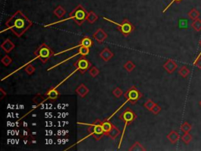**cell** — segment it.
I'll return each mask as SVG.
<instances>
[{
	"instance_id": "14",
	"label": "cell",
	"mask_w": 201,
	"mask_h": 151,
	"mask_svg": "<svg viewBox=\"0 0 201 151\" xmlns=\"http://www.w3.org/2000/svg\"><path fill=\"white\" fill-rule=\"evenodd\" d=\"M99 55H100V57H101L105 62H109L112 57H113L114 54H113V53H112L109 48H105L100 51Z\"/></svg>"
},
{
	"instance_id": "41",
	"label": "cell",
	"mask_w": 201,
	"mask_h": 151,
	"mask_svg": "<svg viewBox=\"0 0 201 151\" xmlns=\"http://www.w3.org/2000/svg\"><path fill=\"white\" fill-rule=\"evenodd\" d=\"M199 44H200V46H201V40H200V42H199Z\"/></svg>"
},
{
	"instance_id": "20",
	"label": "cell",
	"mask_w": 201,
	"mask_h": 151,
	"mask_svg": "<svg viewBox=\"0 0 201 151\" xmlns=\"http://www.w3.org/2000/svg\"><path fill=\"white\" fill-rule=\"evenodd\" d=\"M112 127V124L109 121V120L107 119L105 120V121H102V128H103V130H104L105 135H107V134L111 130Z\"/></svg>"
},
{
	"instance_id": "7",
	"label": "cell",
	"mask_w": 201,
	"mask_h": 151,
	"mask_svg": "<svg viewBox=\"0 0 201 151\" xmlns=\"http://www.w3.org/2000/svg\"><path fill=\"white\" fill-rule=\"evenodd\" d=\"M103 19H105V20L107 21L111 22V23L116 25V26L118 27V29H119V31H120L121 33H122L123 35H125V36H127V35H129L130 34H131V32H134V26L131 23V22L127 20V19H124V20L120 24L117 23V22L113 21H112L111 19L107 18V17H103Z\"/></svg>"
},
{
	"instance_id": "32",
	"label": "cell",
	"mask_w": 201,
	"mask_h": 151,
	"mask_svg": "<svg viewBox=\"0 0 201 151\" xmlns=\"http://www.w3.org/2000/svg\"><path fill=\"white\" fill-rule=\"evenodd\" d=\"M123 92L122 89L119 88V87H116V88L112 91V94L116 98H119L123 95Z\"/></svg>"
},
{
	"instance_id": "26",
	"label": "cell",
	"mask_w": 201,
	"mask_h": 151,
	"mask_svg": "<svg viewBox=\"0 0 201 151\" xmlns=\"http://www.w3.org/2000/svg\"><path fill=\"white\" fill-rule=\"evenodd\" d=\"M135 67H136L135 64H134V62H131V61H128V62H126L125 64H124V66H123L124 69H125L127 71V72H132V71L134 70V69H135Z\"/></svg>"
},
{
	"instance_id": "35",
	"label": "cell",
	"mask_w": 201,
	"mask_h": 151,
	"mask_svg": "<svg viewBox=\"0 0 201 151\" xmlns=\"http://www.w3.org/2000/svg\"><path fill=\"white\" fill-rule=\"evenodd\" d=\"M160 111H161V107H160V106H159V105L156 104V105H155L154 107L153 108V109L151 110V112H153V113L154 115H157V114H159V112H160Z\"/></svg>"
},
{
	"instance_id": "15",
	"label": "cell",
	"mask_w": 201,
	"mask_h": 151,
	"mask_svg": "<svg viewBox=\"0 0 201 151\" xmlns=\"http://www.w3.org/2000/svg\"><path fill=\"white\" fill-rule=\"evenodd\" d=\"M167 138H168V140H169L172 144H175V143L179 140L180 135L176 131H171V132L167 135Z\"/></svg>"
},
{
	"instance_id": "36",
	"label": "cell",
	"mask_w": 201,
	"mask_h": 151,
	"mask_svg": "<svg viewBox=\"0 0 201 151\" xmlns=\"http://www.w3.org/2000/svg\"><path fill=\"white\" fill-rule=\"evenodd\" d=\"M193 66L197 67L198 69H201V57H199V58L198 59H196V60L194 61V62H193Z\"/></svg>"
},
{
	"instance_id": "18",
	"label": "cell",
	"mask_w": 201,
	"mask_h": 151,
	"mask_svg": "<svg viewBox=\"0 0 201 151\" xmlns=\"http://www.w3.org/2000/svg\"><path fill=\"white\" fill-rule=\"evenodd\" d=\"M54 15L57 16L58 18H61L65 16V14H66V10H65V8L61 6H58L55 10H54Z\"/></svg>"
},
{
	"instance_id": "9",
	"label": "cell",
	"mask_w": 201,
	"mask_h": 151,
	"mask_svg": "<svg viewBox=\"0 0 201 151\" xmlns=\"http://www.w3.org/2000/svg\"><path fill=\"white\" fill-rule=\"evenodd\" d=\"M91 66V63L85 57H81L74 64V67L79 69L80 73L83 74Z\"/></svg>"
},
{
	"instance_id": "21",
	"label": "cell",
	"mask_w": 201,
	"mask_h": 151,
	"mask_svg": "<svg viewBox=\"0 0 201 151\" xmlns=\"http://www.w3.org/2000/svg\"><path fill=\"white\" fill-rule=\"evenodd\" d=\"M199 15H200V13H199L196 8H193L190 12H189V13H188V17H190L191 20H193V21L199 18Z\"/></svg>"
},
{
	"instance_id": "39",
	"label": "cell",
	"mask_w": 201,
	"mask_h": 151,
	"mask_svg": "<svg viewBox=\"0 0 201 151\" xmlns=\"http://www.w3.org/2000/svg\"><path fill=\"white\" fill-rule=\"evenodd\" d=\"M0 92H1V99H2L6 95H7V92H5L2 88H1V89H0Z\"/></svg>"
},
{
	"instance_id": "17",
	"label": "cell",
	"mask_w": 201,
	"mask_h": 151,
	"mask_svg": "<svg viewBox=\"0 0 201 151\" xmlns=\"http://www.w3.org/2000/svg\"><path fill=\"white\" fill-rule=\"evenodd\" d=\"M119 134H120V131H119V128H118L116 126H115L114 124H112V128H111L110 131H109L107 135L109 136L112 140H116V138L119 135Z\"/></svg>"
},
{
	"instance_id": "6",
	"label": "cell",
	"mask_w": 201,
	"mask_h": 151,
	"mask_svg": "<svg viewBox=\"0 0 201 151\" xmlns=\"http://www.w3.org/2000/svg\"><path fill=\"white\" fill-rule=\"evenodd\" d=\"M136 117H137V116H136L135 112H133V111L131 110V109H129V108L126 109V110H124L122 114L119 116V118H120L121 120H123V121L124 122V128H123V131L122 135H121L120 141H119V148H120L121 144H122L124 134H125L126 128L127 127L128 124H130L131 122H133V121L136 119Z\"/></svg>"
},
{
	"instance_id": "1",
	"label": "cell",
	"mask_w": 201,
	"mask_h": 151,
	"mask_svg": "<svg viewBox=\"0 0 201 151\" xmlns=\"http://www.w3.org/2000/svg\"><path fill=\"white\" fill-rule=\"evenodd\" d=\"M32 22L20 10H17L6 22L7 29L11 30L17 36L20 37L32 26Z\"/></svg>"
},
{
	"instance_id": "19",
	"label": "cell",
	"mask_w": 201,
	"mask_h": 151,
	"mask_svg": "<svg viewBox=\"0 0 201 151\" xmlns=\"http://www.w3.org/2000/svg\"><path fill=\"white\" fill-rule=\"evenodd\" d=\"M98 20V16L94 13V11H90L87 14V21L89 22L90 24H94V22H96Z\"/></svg>"
},
{
	"instance_id": "30",
	"label": "cell",
	"mask_w": 201,
	"mask_h": 151,
	"mask_svg": "<svg viewBox=\"0 0 201 151\" xmlns=\"http://www.w3.org/2000/svg\"><path fill=\"white\" fill-rule=\"evenodd\" d=\"M155 105H156V103H155L153 100L149 99V100H147L145 102V103L144 104V106L145 108H146V109H148V110L151 111L152 109H153V108L155 106Z\"/></svg>"
},
{
	"instance_id": "38",
	"label": "cell",
	"mask_w": 201,
	"mask_h": 151,
	"mask_svg": "<svg viewBox=\"0 0 201 151\" xmlns=\"http://www.w3.org/2000/svg\"><path fill=\"white\" fill-rule=\"evenodd\" d=\"M179 25L181 29H186V28H187V21H185L184 19H183V20H180Z\"/></svg>"
},
{
	"instance_id": "31",
	"label": "cell",
	"mask_w": 201,
	"mask_h": 151,
	"mask_svg": "<svg viewBox=\"0 0 201 151\" xmlns=\"http://www.w3.org/2000/svg\"><path fill=\"white\" fill-rule=\"evenodd\" d=\"M1 62H2V64H3L5 66H9L10 64H11L12 58L9 55H6L1 59Z\"/></svg>"
},
{
	"instance_id": "29",
	"label": "cell",
	"mask_w": 201,
	"mask_h": 151,
	"mask_svg": "<svg viewBox=\"0 0 201 151\" xmlns=\"http://www.w3.org/2000/svg\"><path fill=\"white\" fill-rule=\"evenodd\" d=\"M81 43H82L83 46L88 47V48H90V47L92 46V40H91V39L90 37H84L83 39H82V41H81Z\"/></svg>"
},
{
	"instance_id": "23",
	"label": "cell",
	"mask_w": 201,
	"mask_h": 151,
	"mask_svg": "<svg viewBox=\"0 0 201 151\" xmlns=\"http://www.w3.org/2000/svg\"><path fill=\"white\" fill-rule=\"evenodd\" d=\"M44 102H46V98L42 94H36V95L33 98V103L36 105L37 107L40 106Z\"/></svg>"
},
{
	"instance_id": "3",
	"label": "cell",
	"mask_w": 201,
	"mask_h": 151,
	"mask_svg": "<svg viewBox=\"0 0 201 151\" xmlns=\"http://www.w3.org/2000/svg\"><path fill=\"white\" fill-rule=\"evenodd\" d=\"M34 54H35V57H34L33 59H32L30 62H27V63H26L25 66H21V67H20L19 69H17V70H16V72H17L18 70L21 69L22 68L25 67V66H27V65H29V64H31V62H33V61H35V59H40V60L42 61V62L46 63V62L49 60V58H50V57H51L52 56L54 55V51H53V50H51V49H50V47H49L45 43H42V45L39 46V48L37 49L35 51H34Z\"/></svg>"
},
{
	"instance_id": "8",
	"label": "cell",
	"mask_w": 201,
	"mask_h": 151,
	"mask_svg": "<svg viewBox=\"0 0 201 151\" xmlns=\"http://www.w3.org/2000/svg\"><path fill=\"white\" fill-rule=\"evenodd\" d=\"M89 53H90V48H88V47H84V46H81V47H79V50H78V52L76 53V54H73V55L71 56V57H69V58L65 59V60H64V61H62V62H59L58 64L55 65V66H52V67L49 68V69H47V71L52 70L53 69H54V68H56V67H57V66H60V65H61V64H64L65 62H68V61H69V60H70V59H72V58H73V57H76V56H78V55H82V56H83V57H85V56L88 55V54H89Z\"/></svg>"
},
{
	"instance_id": "2",
	"label": "cell",
	"mask_w": 201,
	"mask_h": 151,
	"mask_svg": "<svg viewBox=\"0 0 201 151\" xmlns=\"http://www.w3.org/2000/svg\"><path fill=\"white\" fill-rule=\"evenodd\" d=\"M88 13L87 12V10L84 9V7L82 5H78L77 7H75L73 10L70 13L69 17L68 18L65 19V20L59 21L54 22V23L50 24V25H45V27H48V26H52V25H56V24L60 23V22L72 20L73 19L74 22L77 24L78 25H82L83 24V22L87 20V17Z\"/></svg>"
},
{
	"instance_id": "12",
	"label": "cell",
	"mask_w": 201,
	"mask_h": 151,
	"mask_svg": "<svg viewBox=\"0 0 201 151\" xmlns=\"http://www.w3.org/2000/svg\"><path fill=\"white\" fill-rule=\"evenodd\" d=\"M45 96H46V101L49 100V99H50V100H55V99L58 98H59V96H60V93H59V91H57L56 88L52 87L51 89H50L48 91H47V94H45Z\"/></svg>"
},
{
	"instance_id": "5",
	"label": "cell",
	"mask_w": 201,
	"mask_h": 151,
	"mask_svg": "<svg viewBox=\"0 0 201 151\" xmlns=\"http://www.w3.org/2000/svg\"><path fill=\"white\" fill-rule=\"evenodd\" d=\"M87 130L90 133L88 136H93L94 140L97 141L100 140L102 136L105 135L104 130L102 128V121H100V120H96L94 124H89Z\"/></svg>"
},
{
	"instance_id": "24",
	"label": "cell",
	"mask_w": 201,
	"mask_h": 151,
	"mask_svg": "<svg viewBox=\"0 0 201 151\" xmlns=\"http://www.w3.org/2000/svg\"><path fill=\"white\" fill-rule=\"evenodd\" d=\"M178 74L181 76V77L186 78L190 74V70L185 66H183L178 70Z\"/></svg>"
},
{
	"instance_id": "11",
	"label": "cell",
	"mask_w": 201,
	"mask_h": 151,
	"mask_svg": "<svg viewBox=\"0 0 201 151\" xmlns=\"http://www.w3.org/2000/svg\"><path fill=\"white\" fill-rule=\"evenodd\" d=\"M93 37L98 43H102L108 38V35L102 29H98L93 35Z\"/></svg>"
},
{
	"instance_id": "34",
	"label": "cell",
	"mask_w": 201,
	"mask_h": 151,
	"mask_svg": "<svg viewBox=\"0 0 201 151\" xmlns=\"http://www.w3.org/2000/svg\"><path fill=\"white\" fill-rule=\"evenodd\" d=\"M89 73L92 77H96L100 73V71H99V69L97 67H92L89 70Z\"/></svg>"
},
{
	"instance_id": "28",
	"label": "cell",
	"mask_w": 201,
	"mask_h": 151,
	"mask_svg": "<svg viewBox=\"0 0 201 151\" xmlns=\"http://www.w3.org/2000/svg\"><path fill=\"white\" fill-rule=\"evenodd\" d=\"M192 140H193V137H192L191 135L190 134V132L185 133V134L181 136V140H182L183 143H185V144H189V143L192 141Z\"/></svg>"
},
{
	"instance_id": "25",
	"label": "cell",
	"mask_w": 201,
	"mask_h": 151,
	"mask_svg": "<svg viewBox=\"0 0 201 151\" xmlns=\"http://www.w3.org/2000/svg\"><path fill=\"white\" fill-rule=\"evenodd\" d=\"M192 27L196 32H200L201 31V20L199 18L196 19L193 21L192 23Z\"/></svg>"
},
{
	"instance_id": "22",
	"label": "cell",
	"mask_w": 201,
	"mask_h": 151,
	"mask_svg": "<svg viewBox=\"0 0 201 151\" xmlns=\"http://www.w3.org/2000/svg\"><path fill=\"white\" fill-rule=\"evenodd\" d=\"M130 151H145L146 149L139 143V142H135L134 144L131 146L129 149Z\"/></svg>"
},
{
	"instance_id": "33",
	"label": "cell",
	"mask_w": 201,
	"mask_h": 151,
	"mask_svg": "<svg viewBox=\"0 0 201 151\" xmlns=\"http://www.w3.org/2000/svg\"><path fill=\"white\" fill-rule=\"evenodd\" d=\"M25 70V72H26V73H28L29 75H32V74H33L34 72H35V68L33 66H32L31 64H29L26 66Z\"/></svg>"
},
{
	"instance_id": "4",
	"label": "cell",
	"mask_w": 201,
	"mask_h": 151,
	"mask_svg": "<svg viewBox=\"0 0 201 151\" xmlns=\"http://www.w3.org/2000/svg\"><path fill=\"white\" fill-rule=\"evenodd\" d=\"M124 98H125V99L127 101H126V102L123 103V104L121 105V106H119V107L118 108V109H116V110L115 111V112H113V113H112V114L111 115L110 117H109V119H108V120L111 119V118H112V117L114 116V115L116 114V112H117L119 110V109H121L124 106H125L126 103H130L131 104H132V105L135 104V103H137V101L140 100V99H141V98H142V94H141V92L139 91V90L137 89V87H134V86H133L132 87H131L130 89H128V91H127V92H126L125 94H124Z\"/></svg>"
},
{
	"instance_id": "10",
	"label": "cell",
	"mask_w": 201,
	"mask_h": 151,
	"mask_svg": "<svg viewBox=\"0 0 201 151\" xmlns=\"http://www.w3.org/2000/svg\"><path fill=\"white\" fill-rule=\"evenodd\" d=\"M163 69L168 72V73L171 74L174 72L178 68V65L174 61H173L172 59H168L166 62H165L163 66Z\"/></svg>"
},
{
	"instance_id": "40",
	"label": "cell",
	"mask_w": 201,
	"mask_h": 151,
	"mask_svg": "<svg viewBox=\"0 0 201 151\" xmlns=\"http://www.w3.org/2000/svg\"><path fill=\"white\" fill-rule=\"evenodd\" d=\"M199 106H200V107H201V100H200V101H199Z\"/></svg>"
},
{
	"instance_id": "37",
	"label": "cell",
	"mask_w": 201,
	"mask_h": 151,
	"mask_svg": "<svg viewBox=\"0 0 201 151\" xmlns=\"http://www.w3.org/2000/svg\"><path fill=\"white\" fill-rule=\"evenodd\" d=\"M181 1H182V0H172V1H171V2H170V3H169V4H168V7H166V8H165V9H164V10H163V13H165V12H166V11H167V10H168V9H169V8H170V7H171V5H172V4H173V3H174V2H181Z\"/></svg>"
},
{
	"instance_id": "16",
	"label": "cell",
	"mask_w": 201,
	"mask_h": 151,
	"mask_svg": "<svg viewBox=\"0 0 201 151\" xmlns=\"http://www.w3.org/2000/svg\"><path fill=\"white\" fill-rule=\"evenodd\" d=\"M75 91H76V93H77L81 98H84L89 93V89H88V87H86L85 84H82L76 88Z\"/></svg>"
},
{
	"instance_id": "27",
	"label": "cell",
	"mask_w": 201,
	"mask_h": 151,
	"mask_svg": "<svg viewBox=\"0 0 201 151\" xmlns=\"http://www.w3.org/2000/svg\"><path fill=\"white\" fill-rule=\"evenodd\" d=\"M192 128H193V127H192V125L190 123L184 122L181 126V131H183L184 133L190 132L192 130Z\"/></svg>"
},
{
	"instance_id": "13",
	"label": "cell",
	"mask_w": 201,
	"mask_h": 151,
	"mask_svg": "<svg viewBox=\"0 0 201 151\" xmlns=\"http://www.w3.org/2000/svg\"><path fill=\"white\" fill-rule=\"evenodd\" d=\"M1 47H2V50H3L7 54H8V53H10V51H12V50L15 48V45H14V43L12 42L10 39H7L2 43V45H1Z\"/></svg>"
}]
</instances>
